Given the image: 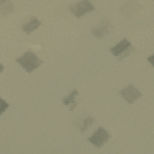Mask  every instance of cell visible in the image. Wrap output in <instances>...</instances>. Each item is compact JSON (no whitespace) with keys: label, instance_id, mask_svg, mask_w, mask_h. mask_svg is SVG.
Listing matches in <instances>:
<instances>
[{"label":"cell","instance_id":"obj_2","mask_svg":"<svg viewBox=\"0 0 154 154\" xmlns=\"http://www.w3.org/2000/svg\"><path fill=\"white\" fill-rule=\"evenodd\" d=\"M109 50L114 56L118 57L119 60H122L134 52L135 49L131 43L127 38H124L116 46L110 48Z\"/></svg>","mask_w":154,"mask_h":154},{"label":"cell","instance_id":"obj_3","mask_svg":"<svg viewBox=\"0 0 154 154\" xmlns=\"http://www.w3.org/2000/svg\"><path fill=\"white\" fill-rule=\"evenodd\" d=\"M110 137L111 136L108 131L103 127L100 126L90 137L88 138V140L95 147L101 148L103 144L109 140Z\"/></svg>","mask_w":154,"mask_h":154},{"label":"cell","instance_id":"obj_6","mask_svg":"<svg viewBox=\"0 0 154 154\" xmlns=\"http://www.w3.org/2000/svg\"><path fill=\"white\" fill-rule=\"evenodd\" d=\"M119 93L129 103H132L135 100L142 96L141 93L132 84L119 91Z\"/></svg>","mask_w":154,"mask_h":154},{"label":"cell","instance_id":"obj_9","mask_svg":"<svg viewBox=\"0 0 154 154\" xmlns=\"http://www.w3.org/2000/svg\"><path fill=\"white\" fill-rule=\"evenodd\" d=\"M4 3L5 4H3L2 2H1V13L2 15L5 16L12 13L14 10V7L13 4L10 1H4Z\"/></svg>","mask_w":154,"mask_h":154},{"label":"cell","instance_id":"obj_5","mask_svg":"<svg viewBox=\"0 0 154 154\" xmlns=\"http://www.w3.org/2000/svg\"><path fill=\"white\" fill-rule=\"evenodd\" d=\"M112 28V25L109 20L102 19L91 28V32L95 37L102 38L111 32Z\"/></svg>","mask_w":154,"mask_h":154},{"label":"cell","instance_id":"obj_11","mask_svg":"<svg viewBox=\"0 0 154 154\" xmlns=\"http://www.w3.org/2000/svg\"><path fill=\"white\" fill-rule=\"evenodd\" d=\"M1 114H2V112L5 111L10 105L7 103L5 100H4L2 98H1Z\"/></svg>","mask_w":154,"mask_h":154},{"label":"cell","instance_id":"obj_8","mask_svg":"<svg viewBox=\"0 0 154 154\" xmlns=\"http://www.w3.org/2000/svg\"><path fill=\"white\" fill-rule=\"evenodd\" d=\"M79 94L78 91L77 90H74L71 93L67 96H66L63 99V102L65 105H68L70 103H73V106L70 107V110L73 111L74 108L76 106L77 104L76 101L75 100V96L78 95Z\"/></svg>","mask_w":154,"mask_h":154},{"label":"cell","instance_id":"obj_10","mask_svg":"<svg viewBox=\"0 0 154 154\" xmlns=\"http://www.w3.org/2000/svg\"><path fill=\"white\" fill-rule=\"evenodd\" d=\"M94 121H95V120H94V119L93 117L88 116L87 117H86L84 120L82 126L80 128V132L81 133H83L85 131H86L87 129V128L89 126L92 125V124L94 123Z\"/></svg>","mask_w":154,"mask_h":154},{"label":"cell","instance_id":"obj_7","mask_svg":"<svg viewBox=\"0 0 154 154\" xmlns=\"http://www.w3.org/2000/svg\"><path fill=\"white\" fill-rule=\"evenodd\" d=\"M42 24V23L37 17L35 16H31L29 21L24 23L22 25L21 29L23 31L29 35L31 32L38 28Z\"/></svg>","mask_w":154,"mask_h":154},{"label":"cell","instance_id":"obj_1","mask_svg":"<svg viewBox=\"0 0 154 154\" xmlns=\"http://www.w3.org/2000/svg\"><path fill=\"white\" fill-rule=\"evenodd\" d=\"M16 61L28 73L32 72L43 63L32 51L25 52L21 57L16 58Z\"/></svg>","mask_w":154,"mask_h":154},{"label":"cell","instance_id":"obj_4","mask_svg":"<svg viewBox=\"0 0 154 154\" xmlns=\"http://www.w3.org/2000/svg\"><path fill=\"white\" fill-rule=\"evenodd\" d=\"M94 10L93 4L89 1H81L72 4L69 7V10L78 18L84 16Z\"/></svg>","mask_w":154,"mask_h":154}]
</instances>
